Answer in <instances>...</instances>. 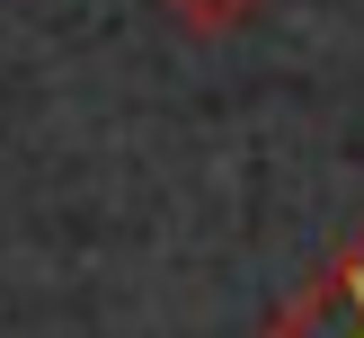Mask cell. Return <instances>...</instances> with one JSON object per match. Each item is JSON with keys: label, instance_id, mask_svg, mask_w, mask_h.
Segmentation results:
<instances>
[{"label": "cell", "instance_id": "6da1fadb", "mask_svg": "<svg viewBox=\"0 0 364 338\" xmlns=\"http://www.w3.org/2000/svg\"><path fill=\"white\" fill-rule=\"evenodd\" d=\"M258 338H364V223L311 267V285H302Z\"/></svg>", "mask_w": 364, "mask_h": 338}, {"label": "cell", "instance_id": "7a4b0ae2", "mask_svg": "<svg viewBox=\"0 0 364 338\" xmlns=\"http://www.w3.org/2000/svg\"><path fill=\"white\" fill-rule=\"evenodd\" d=\"M160 9H169L187 36H240L249 18L267 9V0H160Z\"/></svg>", "mask_w": 364, "mask_h": 338}]
</instances>
